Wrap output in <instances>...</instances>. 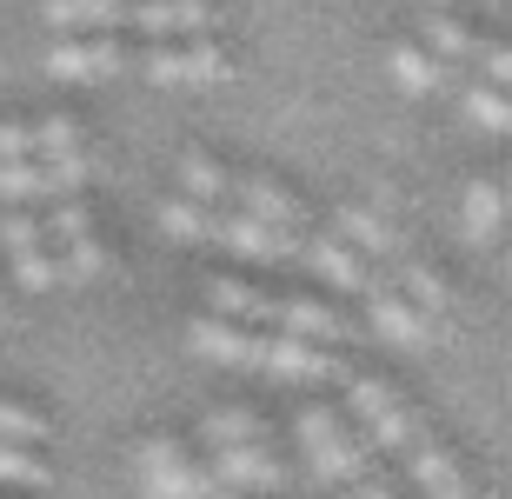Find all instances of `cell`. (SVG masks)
I'll list each match as a JSON object with an SVG mask.
<instances>
[{
  "label": "cell",
  "instance_id": "cell-1",
  "mask_svg": "<svg viewBox=\"0 0 512 499\" xmlns=\"http://www.w3.org/2000/svg\"><path fill=\"white\" fill-rule=\"evenodd\" d=\"M133 480H140L147 499H233L227 486H220V473H213L187 440H167V433H153V440L133 446Z\"/></svg>",
  "mask_w": 512,
  "mask_h": 499
},
{
  "label": "cell",
  "instance_id": "cell-2",
  "mask_svg": "<svg viewBox=\"0 0 512 499\" xmlns=\"http://www.w3.org/2000/svg\"><path fill=\"white\" fill-rule=\"evenodd\" d=\"M300 440H306V460L320 466V480H366L373 473V446L360 440V426L333 413V406H300Z\"/></svg>",
  "mask_w": 512,
  "mask_h": 499
},
{
  "label": "cell",
  "instance_id": "cell-3",
  "mask_svg": "<svg viewBox=\"0 0 512 499\" xmlns=\"http://www.w3.org/2000/svg\"><path fill=\"white\" fill-rule=\"evenodd\" d=\"M346 413H353V426H360V440L373 446V453H406V446L426 433L419 413L399 400L386 380H346Z\"/></svg>",
  "mask_w": 512,
  "mask_h": 499
},
{
  "label": "cell",
  "instance_id": "cell-4",
  "mask_svg": "<svg viewBox=\"0 0 512 499\" xmlns=\"http://www.w3.org/2000/svg\"><path fill=\"white\" fill-rule=\"evenodd\" d=\"M127 67H140L153 87H213V80H227V54H220L207 34H193V40H153L147 54L127 60Z\"/></svg>",
  "mask_w": 512,
  "mask_h": 499
},
{
  "label": "cell",
  "instance_id": "cell-5",
  "mask_svg": "<svg viewBox=\"0 0 512 499\" xmlns=\"http://www.w3.org/2000/svg\"><path fill=\"white\" fill-rule=\"evenodd\" d=\"M127 67V47L114 34H60V47L47 54V74L74 80V87H94V80H114Z\"/></svg>",
  "mask_w": 512,
  "mask_h": 499
},
{
  "label": "cell",
  "instance_id": "cell-6",
  "mask_svg": "<svg viewBox=\"0 0 512 499\" xmlns=\"http://www.w3.org/2000/svg\"><path fill=\"white\" fill-rule=\"evenodd\" d=\"M207 466L220 473L227 493H273V486H286V466H280V453H273V440L207 446Z\"/></svg>",
  "mask_w": 512,
  "mask_h": 499
},
{
  "label": "cell",
  "instance_id": "cell-7",
  "mask_svg": "<svg viewBox=\"0 0 512 499\" xmlns=\"http://www.w3.org/2000/svg\"><path fill=\"white\" fill-rule=\"evenodd\" d=\"M127 27H140L147 40H193L220 27L213 0H127Z\"/></svg>",
  "mask_w": 512,
  "mask_h": 499
},
{
  "label": "cell",
  "instance_id": "cell-8",
  "mask_svg": "<svg viewBox=\"0 0 512 499\" xmlns=\"http://www.w3.org/2000/svg\"><path fill=\"white\" fill-rule=\"evenodd\" d=\"M406 480L419 486V499H479V486L466 480V466H459L439 440H426V433L406 446Z\"/></svg>",
  "mask_w": 512,
  "mask_h": 499
},
{
  "label": "cell",
  "instance_id": "cell-9",
  "mask_svg": "<svg viewBox=\"0 0 512 499\" xmlns=\"http://www.w3.org/2000/svg\"><path fill=\"white\" fill-rule=\"evenodd\" d=\"M187 340H193V353H207V360H220V366H247V373H260V360H266V333L240 327V320H220V313L193 320Z\"/></svg>",
  "mask_w": 512,
  "mask_h": 499
},
{
  "label": "cell",
  "instance_id": "cell-10",
  "mask_svg": "<svg viewBox=\"0 0 512 499\" xmlns=\"http://www.w3.org/2000/svg\"><path fill=\"white\" fill-rule=\"evenodd\" d=\"M213 240L247 260H293L300 253V233L293 227H273V220H253V213H220L213 220Z\"/></svg>",
  "mask_w": 512,
  "mask_h": 499
},
{
  "label": "cell",
  "instance_id": "cell-11",
  "mask_svg": "<svg viewBox=\"0 0 512 499\" xmlns=\"http://www.w3.org/2000/svg\"><path fill=\"white\" fill-rule=\"evenodd\" d=\"M260 373H273V380H340V360H333V346L320 340H300V333H266V360Z\"/></svg>",
  "mask_w": 512,
  "mask_h": 499
},
{
  "label": "cell",
  "instance_id": "cell-12",
  "mask_svg": "<svg viewBox=\"0 0 512 499\" xmlns=\"http://www.w3.org/2000/svg\"><path fill=\"white\" fill-rule=\"evenodd\" d=\"M366 313H373V327H380L393 346H426V340H439L433 320H426L406 293H393L386 280H366Z\"/></svg>",
  "mask_w": 512,
  "mask_h": 499
},
{
  "label": "cell",
  "instance_id": "cell-13",
  "mask_svg": "<svg viewBox=\"0 0 512 499\" xmlns=\"http://www.w3.org/2000/svg\"><path fill=\"white\" fill-rule=\"evenodd\" d=\"M233 213H253V220H273V227H306V207L293 200L286 187H273V180H253V173H233V187H227Z\"/></svg>",
  "mask_w": 512,
  "mask_h": 499
},
{
  "label": "cell",
  "instance_id": "cell-14",
  "mask_svg": "<svg viewBox=\"0 0 512 499\" xmlns=\"http://www.w3.org/2000/svg\"><path fill=\"white\" fill-rule=\"evenodd\" d=\"M273 327L300 333V340H320V346L346 340V320L326 307V300H313V293H286V300H273Z\"/></svg>",
  "mask_w": 512,
  "mask_h": 499
},
{
  "label": "cell",
  "instance_id": "cell-15",
  "mask_svg": "<svg viewBox=\"0 0 512 499\" xmlns=\"http://www.w3.org/2000/svg\"><path fill=\"white\" fill-rule=\"evenodd\" d=\"M47 27L54 34H120L127 0H47Z\"/></svg>",
  "mask_w": 512,
  "mask_h": 499
},
{
  "label": "cell",
  "instance_id": "cell-16",
  "mask_svg": "<svg viewBox=\"0 0 512 499\" xmlns=\"http://www.w3.org/2000/svg\"><path fill=\"white\" fill-rule=\"evenodd\" d=\"M306 260H313V273H320L333 293H366V260L353 247H346L340 233H326V240H313L306 247Z\"/></svg>",
  "mask_w": 512,
  "mask_h": 499
},
{
  "label": "cell",
  "instance_id": "cell-17",
  "mask_svg": "<svg viewBox=\"0 0 512 499\" xmlns=\"http://www.w3.org/2000/svg\"><path fill=\"white\" fill-rule=\"evenodd\" d=\"M213 313H220V320H240V327H273V293H253L247 280H233V273H220V280H213Z\"/></svg>",
  "mask_w": 512,
  "mask_h": 499
},
{
  "label": "cell",
  "instance_id": "cell-18",
  "mask_svg": "<svg viewBox=\"0 0 512 499\" xmlns=\"http://www.w3.org/2000/svg\"><path fill=\"white\" fill-rule=\"evenodd\" d=\"M340 240L353 253H380V260H399V233L386 227L373 207H340Z\"/></svg>",
  "mask_w": 512,
  "mask_h": 499
},
{
  "label": "cell",
  "instance_id": "cell-19",
  "mask_svg": "<svg viewBox=\"0 0 512 499\" xmlns=\"http://www.w3.org/2000/svg\"><path fill=\"white\" fill-rule=\"evenodd\" d=\"M459 207H466V233L473 240H499V227H506V187L499 180H473Z\"/></svg>",
  "mask_w": 512,
  "mask_h": 499
},
{
  "label": "cell",
  "instance_id": "cell-20",
  "mask_svg": "<svg viewBox=\"0 0 512 499\" xmlns=\"http://www.w3.org/2000/svg\"><path fill=\"white\" fill-rule=\"evenodd\" d=\"M0 486H27V493H47V486H54V466L40 460V446L0 440Z\"/></svg>",
  "mask_w": 512,
  "mask_h": 499
},
{
  "label": "cell",
  "instance_id": "cell-21",
  "mask_svg": "<svg viewBox=\"0 0 512 499\" xmlns=\"http://www.w3.org/2000/svg\"><path fill=\"white\" fill-rule=\"evenodd\" d=\"M200 440L207 446H240V440H273V433H266V420L247 413V406H213L207 426H200Z\"/></svg>",
  "mask_w": 512,
  "mask_h": 499
},
{
  "label": "cell",
  "instance_id": "cell-22",
  "mask_svg": "<svg viewBox=\"0 0 512 499\" xmlns=\"http://www.w3.org/2000/svg\"><path fill=\"white\" fill-rule=\"evenodd\" d=\"M446 80V60H433L426 47H393V87L399 94H433Z\"/></svg>",
  "mask_w": 512,
  "mask_h": 499
},
{
  "label": "cell",
  "instance_id": "cell-23",
  "mask_svg": "<svg viewBox=\"0 0 512 499\" xmlns=\"http://www.w3.org/2000/svg\"><path fill=\"white\" fill-rule=\"evenodd\" d=\"M213 220H220V207H207V200H167L160 207V227L173 233V240H213Z\"/></svg>",
  "mask_w": 512,
  "mask_h": 499
},
{
  "label": "cell",
  "instance_id": "cell-24",
  "mask_svg": "<svg viewBox=\"0 0 512 499\" xmlns=\"http://www.w3.org/2000/svg\"><path fill=\"white\" fill-rule=\"evenodd\" d=\"M180 187H187V200H227V187H233V173L220 167V160H207V154H180Z\"/></svg>",
  "mask_w": 512,
  "mask_h": 499
},
{
  "label": "cell",
  "instance_id": "cell-25",
  "mask_svg": "<svg viewBox=\"0 0 512 499\" xmlns=\"http://www.w3.org/2000/svg\"><path fill=\"white\" fill-rule=\"evenodd\" d=\"M54 260H60V280H100V273L114 267V253L100 247L94 233H80V240H67V247H54Z\"/></svg>",
  "mask_w": 512,
  "mask_h": 499
},
{
  "label": "cell",
  "instance_id": "cell-26",
  "mask_svg": "<svg viewBox=\"0 0 512 499\" xmlns=\"http://www.w3.org/2000/svg\"><path fill=\"white\" fill-rule=\"evenodd\" d=\"M399 287H406V300H413L419 313H426V320H446V280H439L433 267H419V260H406V267H399Z\"/></svg>",
  "mask_w": 512,
  "mask_h": 499
},
{
  "label": "cell",
  "instance_id": "cell-27",
  "mask_svg": "<svg viewBox=\"0 0 512 499\" xmlns=\"http://www.w3.org/2000/svg\"><path fill=\"white\" fill-rule=\"evenodd\" d=\"M87 173H94V167H87L80 147H74V154L40 160V200H67V193H80V187H87Z\"/></svg>",
  "mask_w": 512,
  "mask_h": 499
},
{
  "label": "cell",
  "instance_id": "cell-28",
  "mask_svg": "<svg viewBox=\"0 0 512 499\" xmlns=\"http://www.w3.org/2000/svg\"><path fill=\"white\" fill-rule=\"evenodd\" d=\"M466 114L486 127V134H506L512 127V107H506V87H493V80H479V87H466Z\"/></svg>",
  "mask_w": 512,
  "mask_h": 499
},
{
  "label": "cell",
  "instance_id": "cell-29",
  "mask_svg": "<svg viewBox=\"0 0 512 499\" xmlns=\"http://www.w3.org/2000/svg\"><path fill=\"white\" fill-rule=\"evenodd\" d=\"M0 440L40 446L47 440V413H34V406H20V400H0Z\"/></svg>",
  "mask_w": 512,
  "mask_h": 499
},
{
  "label": "cell",
  "instance_id": "cell-30",
  "mask_svg": "<svg viewBox=\"0 0 512 499\" xmlns=\"http://www.w3.org/2000/svg\"><path fill=\"white\" fill-rule=\"evenodd\" d=\"M40 233H47L54 247H67V240H80V233H94V213H87L74 193H67V200H54V213L40 220Z\"/></svg>",
  "mask_w": 512,
  "mask_h": 499
},
{
  "label": "cell",
  "instance_id": "cell-31",
  "mask_svg": "<svg viewBox=\"0 0 512 499\" xmlns=\"http://www.w3.org/2000/svg\"><path fill=\"white\" fill-rule=\"evenodd\" d=\"M27 134H34V160H54V154H74L80 147V127L67 114H47L40 127H27Z\"/></svg>",
  "mask_w": 512,
  "mask_h": 499
},
{
  "label": "cell",
  "instance_id": "cell-32",
  "mask_svg": "<svg viewBox=\"0 0 512 499\" xmlns=\"http://www.w3.org/2000/svg\"><path fill=\"white\" fill-rule=\"evenodd\" d=\"M14 273H20V287H27V293L60 287V260H54L47 247H20V253H14Z\"/></svg>",
  "mask_w": 512,
  "mask_h": 499
},
{
  "label": "cell",
  "instance_id": "cell-33",
  "mask_svg": "<svg viewBox=\"0 0 512 499\" xmlns=\"http://www.w3.org/2000/svg\"><path fill=\"white\" fill-rule=\"evenodd\" d=\"M426 54L433 60H459V54H473V40H466V27L446 14H426Z\"/></svg>",
  "mask_w": 512,
  "mask_h": 499
},
{
  "label": "cell",
  "instance_id": "cell-34",
  "mask_svg": "<svg viewBox=\"0 0 512 499\" xmlns=\"http://www.w3.org/2000/svg\"><path fill=\"white\" fill-rule=\"evenodd\" d=\"M0 200H40V160H0Z\"/></svg>",
  "mask_w": 512,
  "mask_h": 499
},
{
  "label": "cell",
  "instance_id": "cell-35",
  "mask_svg": "<svg viewBox=\"0 0 512 499\" xmlns=\"http://www.w3.org/2000/svg\"><path fill=\"white\" fill-rule=\"evenodd\" d=\"M0 240H7V253H20V247H47V233H40V220H34V213H7Z\"/></svg>",
  "mask_w": 512,
  "mask_h": 499
},
{
  "label": "cell",
  "instance_id": "cell-36",
  "mask_svg": "<svg viewBox=\"0 0 512 499\" xmlns=\"http://www.w3.org/2000/svg\"><path fill=\"white\" fill-rule=\"evenodd\" d=\"M0 160H34V134L20 120H0Z\"/></svg>",
  "mask_w": 512,
  "mask_h": 499
},
{
  "label": "cell",
  "instance_id": "cell-37",
  "mask_svg": "<svg viewBox=\"0 0 512 499\" xmlns=\"http://www.w3.org/2000/svg\"><path fill=\"white\" fill-rule=\"evenodd\" d=\"M353 499H413V493H399V486L386 480V473H380V480L366 473V480H353Z\"/></svg>",
  "mask_w": 512,
  "mask_h": 499
},
{
  "label": "cell",
  "instance_id": "cell-38",
  "mask_svg": "<svg viewBox=\"0 0 512 499\" xmlns=\"http://www.w3.org/2000/svg\"><path fill=\"white\" fill-rule=\"evenodd\" d=\"M479 67H486V80H493V87H506V74H512V54H506V47H486V54H479Z\"/></svg>",
  "mask_w": 512,
  "mask_h": 499
},
{
  "label": "cell",
  "instance_id": "cell-39",
  "mask_svg": "<svg viewBox=\"0 0 512 499\" xmlns=\"http://www.w3.org/2000/svg\"><path fill=\"white\" fill-rule=\"evenodd\" d=\"M0 320H7V307H0Z\"/></svg>",
  "mask_w": 512,
  "mask_h": 499
}]
</instances>
